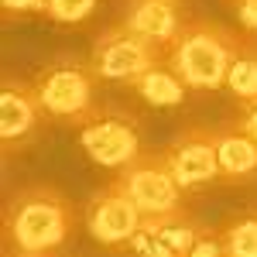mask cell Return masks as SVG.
I'll return each mask as SVG.
<instances>
[{"label":"cell","mask_w":257,"mask_h":257,"mask_svg":"<svg viewBox=\"0 0 257 257\" xmlns=\"http://www.w3.org/2000/svg\"><path fill=\"white\" fill-rule=\"evenodd\" d=\"M120 21L168 52V45L175 41V35L185 28L189 18H185L182 0H131L127 4V14Z\"/></svg>","instance_id":"11"},{"label":"cell","mask_w":257,"mask_h":257,"mask_svg":"<svg viewBox=\"0 0 257 257\" xmlns=\"http://www.w3.org/2000/svg\"><path fill=\"white\" fill-rule=\"evenodd\" d=\"M199 230L202 226H196L189 209H182L175 216L144 219L138 240L131 247H134V257H185L189 247L196 243Z\"/></svg>","instance_id":"10"},{"label":"cell","mask_w":257,"mask_h":257,"mask_svg":"<svg viewBox=\"0 0 257 257\" xmlns=\"http://www.w3.org/2000/svg\"><path fill=\"white\" fill-rule=\"evenodd\" d=\"M230 7H233V14H237L243 35L257 38V0H230Z\"/></svg>","instance_id":"18"},{"label":"cell","mask_w":257,"mask_h":257,"mask_svg":"<svg viewBox=\"0 0 257 257\" xmlns=\"http://www.w3.org/2000/svg\"><path fill=\"white\" fill-rule=\"evenodd\" d=\"M86 226L96 243L103 247H123V243H134L144 226L141 209L131 202V196L120 189L117 182H110L106 189H99L96 196L89 199L86 206Z\"/></svg>","instance_id":"9"},{"label":"cell","mask_w":257,"mask_h":257,"mask_svg":"<svg viewBox=\"0 0 257 257\" xmlns=\"http://www.w3.org/2000/svg\"><path fill=\"white\" fill-rule=\"evenodd\" d=\"M219 141V178L223 182H250L257 175V141L230 120L216 131Z\"/></svg>","instance_id":"12"},{"label":"cell","mask_w":257,"mask_h":257,"mask_svg":"<svg viewBox=\"0 0 257 257\" xmlns=\"http://www.w3.org/2000/svg\"><path fill=\"white\" fill-rule=\"evenodd\" d=\"M48 120L52 117L41 103L35 82L4 76V82H0V141H4V151H24L28 144H35L45 134Z\"/></svg>","instance_id":"6"},{"label":"cell","mask_w":257,"mask_h":257,"mask_svg":"<svg viewBox=\"0 0 257 257\" xmlns=\"http://www.w3.org/2000/svg\"><path fill=\"white\" fill-rule=\"evenodd\" d=\"M237 123L257 141V103H250V106H240V120H237Z\"/></svg>","instance_id":"20"},{"label":"cell","mask_w":257,"mask_h":257,"mask_svg":"<svg viewBox=\"0 0 257 257\" xmlns=\"http://www.w3.org/2000/svg\"><path fill=\"white\" fill-rule=\"evenodd\" d=\"M0 7H4L7 14H35V11L45 14L48 0H0Z\"/></svg>","instance_id":"19"},{"label":"cell","mask_w":257,"mask_h":257,"mask_svg":"<svg viewBox=\"0 0 257 257\" xmlns=\"http://www.w3.org/2000/svg\"><path fill=\"white\" fill-rule=\"evenodd\" d=\"M226 89L240 99V106L257 103V38H250V35H243V41H240L237 59L226 76Z\"/></svg>","instance_id":"14"},{"label":"cell","mask_w":257,"mask_h":257,"mask_svg":"<svg viewBox=\"0 0 257 257\" xmlns=\"http://www.w3.org/2000/svg\"><path fill=\"white\" fill-rule=\"evenodd\" d=\"M79 141L89 161L99 168L123 172L131 161H138L144 155L138 123H134V117H123V113H99L93 123H86L79 131Z\"/></svg>","instance_id":"8"},{"label":"cell","mask_w":257,"mask_h":257,"mask_svg":"<svg viewBox=\"0 0 257 257\" xmlns=\"http://www.w3.org/2000/svg\"><path fill=\"white\" fill-rule=\"evenodd\" d=\"M96 11V0H48L45 18L59 21V24H79Z\"/></svg>","instance_id":"16"},{"label":"cell","mask_w":257,"mask_h":257,"mask_svg":"<svg viewBox=\"0 0 257 257\" xmlns=\"http://www.w3.org/2000/svg\"><path fill=\"white\" fill-rule=\"evenodd\" d=\"M76 233L72 202L55 185L18 189L4 206V243L24 254H55Z\"/></svg>","instance_id":"1"},{"label":"cell","mask_w":257,"mask_h":257,"mask_svg":"<svg viewBox=\"0 0 257 257\" xmlns=\"http://www.w3.org/2000/svg\"><path fill=\"white\" fill-rule=\"evenodd\" d=\"M161 62H165V48L155 45L151 38L138 35L134 28H127L123 21L103 28L93 38V48H89L93 72L106 82H134Z\"/></svg>","instance_id":"4"},{"label":"cell","mask_w":257,"mask_h":257,"mask_svg":"<svg viewBox=\"0 0 257 257\" xmlns=\"http://www.w3.org/2000/svg\"><path fill=\"white\" fill-rule=\"evenodd\" d=\"M134 86V93H138L144 103H151V106H178L185 93H189V86L178 79V72L168 65V62H161L155 69H148L141 79L131 82Z\"/></svg>","instance_id":"13"},{"label":"cell","mask_w":257,"mask_h":257,"mask_svg":"<svg viewBox=\"0 0 257 257\" xmlns=\"http://www.w3.org/2000/svg\"><path fill=\"white\" fill-rule=\"evenodd\" d=\"M31 82H35V89H38V96L52 120L72 123V127L82 131L86 123H93L103 113L99 99H96L99 76L93 72L89 59L59 55V59L45 62Z\"/></svg>","instance_id":"3"},{"label":"cell","mask_w":257,"mask_h":257,"mask_svg":"<svg viewBox=\"0 0 257 257\" xmlns=\"http://www.w3.org/2000/svg\"><path fill=\"white\" fill-rule=\"evenodd\" d=\"M185 257H226V243H223V230H199L196 243L189 247Z\"/></svg>","instance_id":"17"},{"label":"cell","mask_w":257,"mask_h":257,"mask_svg":"<svg viewBox=\"0 0 257 257\" xmlns=\"http://www.w3.org/2000/svg\"><path fill=\"white\" fill-rule=\"evenodd\" d=\"M7 257H55V254H24V250H11Z\"/></svg>","instance_id":"21"},{"label":"cell","mask_w":257,"mask_h":257,"mask_svg":"<svg viewBox=\"0 0 257 257\" xmlns=\"http://www.w3.org/2000/svg\"><path fill=\"white\" fill-rule=\"evenodd\" d=\"M120 189L131 196V202L141 209L144 219H158V216H175L185 209V189L178 185V178L172 175L165 155H141L138 161H131L117 178Z\"/></svg>","instance_id":"5"},{"label":"cell","mask_w":257,"mask_h":257,"mask_svg":"<svg viewBox=\"0 0 257 257\" xmlns=\"http://www.w3.org/2000/svg\"><path fill=\"white\" fill-rule=\"evenodd\" d=\"M240 41H243L240 31H230L216 21L189 18L175 41L168 45L165 62L189 89H223Z\"/></svg>","instance_id":"2"},{"label":"cell","mask_w":257,"mask_h":257,"mask_svg":"<svg viewBox=\"0 0 257 257\" xmlns=\"http://www.w3.org/2000/svg\"><path fill=\"white\" fill-rule=\"evenodd\" d=\"M178 185L189 192L199 185H209L219 178V141L209 127H185L178 138L161 151Z\"/></svg>","instance_id":"7"},{"label":"cell","mask_w":257,"mask_h":257,"mask_svg":"<svg viewBox=\"0 0 257 257\" xmlns=\"http://www.w3.org/2000/svg\"><path fill=\"white\" fill-rule=\"evenodd\" d=\"M223 243H226V257H257V213L226 223Z\"/></svg>","instance_id":"15"}]
</instances>
